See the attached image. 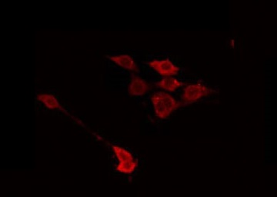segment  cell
I'll return each instance as SVG.
<instances>
[{"label": "cell", "mask_w": 277, "mask_h": 197, "mask_svg": "<svg viewBox=\"0 0 277 197\" xmlns=\"http://www.w3.org/2000/svg\"><path fill=\"white\" fill-rule=\"evenodd\" d=\"M112 149L119 160L117 169L125 174L132 173L138 166L136 160H134L132 154L120 146H112Z\"/></svg>", "instance_id": "2"}, {"label": "cell", "mask_w": 277, "mask_h": 197, "mask_svg": "<svg viewBox=\"0 0 277 197\" xmlns=\"http://www.w3.org/2000/svg\"><path fill=\"white\" fill-rule=\"evenodd\" d=\"M155 114L160 119H167L173 111L180 106V103L169 93L159 92L152 96Z\"/></svg>", "instance_id": "1"}, {"label": "cell", "mask_w": 277, "mask_h": 197, "mask_svg": "<svg viewBox=\"0 0 277 197\" xmlns=\"http://www.w3.org/2000/svg\"><path fill=\"white\" fill-rule=\"evenodd\" d=\"M149 90V85L142 78L135 76L131 81L128 89V92L132 96H142Z\"/></svg>", "instance_id": "5"}, {"label": "cell", "mask_w": 277, "mask_h": 197, "mask_svg": "<svg viewBox=\"0 0 277 197\" xmlns=\"http://www.w3.org/2000/svg\"><path fill=\"white\" fill-rule=\"evenodd\" d=\"M39 101L44 103L47 107L51 110H59L61 109L60 105L59 102L57 101L54 96L50 94H41L39 96Z\"/></svg>", "instance_id": "8"}, {"label": "cell", "mask_w": 277, "mask_h": 197, "mask_svg": "<svg viewBox=\"0 0 277 197\" xmlns=\"http://www.w3.org/2000/svg\"><path fill=\"white\" fill-rule=\"evenodd\" d=\"M214 91L209 87L200 85V84L187 85L183 90L182 103L183 104H191V103L199 100L201 98L211 94Z\"/></svg>", "instance_id": "3"}, {"label": "cell", "mask_w": 277, "mask_h": 197, "mask_svg": "<svg viewBox=\"0 0 277 197\" xmlns=\"http://www.w3.org/2000/svg\"><path fill=\"white\" fill-rule=\"evenodd\" d=\"M159 88L164 89L167 91L174 92L176 90L182 86V82L178 80L176 78L166 77L161 79L157 83Z\"/></svg>", "instance_id": "7"}, {"label": "cell", "mask_w": 277, "mask_h": 197, "mask_svg": "<svg viewBox=\"0 0 277 197\" xmlns=\"http://www.w3.org/2000/svg\"><path fill=\"white\" fill-rule=\"evenodd\" d=\"M148 65L154 69L161 76H166V77L177 75L179 71V67H176L169 59L154 60L153 62H149Z\"/></svg>", "instance_id": "4"}, {"label": "cell", "mask_w": 277, "mask_h": 197, "mask_svg": "<svg viewBox=\"0 0 277 197\" xmlns=\"http://www.w3.org/2000/svg\"><path fill=\"white\" fill-rule=\"evenodd\" d=\"M109 59L113 61L115 63L123 68L126 70H131V71H138L136 65L133 59L129 55H119V56H109Z\"/></svg>", "instance_id": "6"}]
</instances>
